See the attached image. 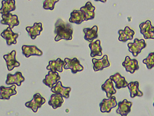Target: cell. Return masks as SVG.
I'll use <instances>...</instances> for the list:
<instances>
[{
  "label": "cell",
  "mask_w": 154,
  "mask_h": 116,
  "mask_svg": "<svg viewBox=\"0 0 154 116\" xmlns=\"http://www.w3.org/2000/svg\"><path fill=\"white\" fill-rule=\"evenodd\" d=\"M73 29L71 24L58 19L54 24V33L56 35L54 40L58 41L61 39L71 40L72 39Z\"/></svg>",
  "instance_id": "obj_1"
},
{
  "label": "cell",
  "mask_w": 154,
  "mask_h": 116,
  "mask_svg": "<svg viewBox=\"0 0 154 116\" xmlns=\"http://www.w3.org/2000/svg\"><path fill=\"white\" fill-rule=\"evenodd\" d=\"M139 27L140 32L144 39H154V27L152 26L150 20L142 22L139 25Z\"/></svg>",
  "instance_id": "obj_2"
},
{
  "label": "cell",
  "mask_w": 154,
  "mask_h": 116,
  "mask_svg": "<svg viewBox=\"0 0 154 116\" xmlns=\"http://www.w3.org/2000/svg\"><path fill=\"white\" fill-rule=\"evenodd\" d=\"M45 102V98L40 93H37L34 95L33 98L31 100L25 103V105L35 113L37 112L38 108L41 107Z\"/></svg>",
  "instance_id": "obj_3"
},
{
  "label": "cell",
  "mask_w": 154,
  "mask_h": 116,
  "mask_svg": "<svg viewBox=\"0 0 154 116\" xmlns=\"http://www.w3.org/2000/svg\"><path fill=\"white\" fill-rule=\"evenodd\" d=\"M127 46L129 51L132 53L134 56L136 57L141 52L142 50L146 47V44L144 39L135 38L133 43H129Z\"/></svg>",
  "instance_id": "obj_4"
},
{
  "label": "cell",
  "mask_w": 154,
  "mask_h": 116,
  "mask_svg": "<svg viewBox=\"0 0 154 116\" xmlns=\"http://www.w3.org/2000/svg\"><path fill=\"white\" fill-rule=\"evenodd\" d=\"M64 60L66 63L64 66V68L66 69H70L73 74L82 71L83 69V67L80 64L79 61L75 57L72 59L66 58H65Z\"/></svg>",
  "instance_id": "obj_5"
},
{
  "label": "cell",
  "mask_w": 154,
  "mask_h": 116,
  "mask_svg": "<svg viewBox=\"0 0 154 116\" xmlns=\"http://www.w3.org/2000/svg\"><path fill=\"white\" fill-rule=\"evenodd\" d=\"M117 105L115 96H111L108 99L104 98L99 104L100 111L103 113H109L111 109L115 107Z\"/></svg>",
  "instance_id": "obj_6"
},
{
  "label": "cell",
  "mask_w": 154,
  "mask_h": 116,
  "mask_svg": "<svg viewBox=\"0 0 154 116\" xmlns=\"http://www.w3.org/2000/svg\"><path fill=\"white\" fill-rule=\"evenodd\" d=\"M16 51L13 50L10 53L4 55L3 57L5 60L8 69L9 71L12 70L14 67L20 66L19 62L16 59Z\"/></svg>",
  "instance_id": "obj_7"
},
{
  "label": "cell",
  "mask_w": 154,
  "mask_h": 116,
  "mask_svg": "<svg viewBox=\"0 0 154 116\" xmlns=\"http://www.w3.org/2000/svg\"><path fill=\"white\" fill-rule=\"evenodd\" d=\"M1 37L6 40L7 44L10 46L17 43V38L18 37V33H14L10 27H8L1 33Z\"/></svg>",
  "instance_id": "obj_8"
},
{
  "label": "cell",
  "mask_w": 154,
  "mask_h": 116,
  "mask_svg": "<svg viewBox=\"0 0 154 116\" xmlns=\"http://www.w3.org/2000/svg\"><path fill=\"white\" fill-rule=\"evenodd\" d=\"M2 19L1 20V23L2 24L8 25L11 29L19 24L18 17L16 15H13L9 13L7 14L2 15Z\"/></svg>",
  "instance_id": "obj_9"
},
{
  "label": "cell",
  "mask_w": 154,
  "mask_h": 116,
  "mask_svg": "<svg viewBox=\"0 0 154 116\" xmlns=\"http://www.w3.org/2000/svg\"><path fill=\"white\" fill-rule=\"evenodd\" d=\"M122 66L128 72L133 74L135 71L139 69L138 62L135 59H131L128 56H126L124 61L122 63Z\"/></svg>",
  "instance_id": "obj_10"
},
{
  "label": "cell",
  "mask_w": 154,
  "mask_h": 116,
  "mask_svg": "<svg viewBox=\"0 0 154 116\" xmlns=\"http://www.w3.org/2000/svg\"><path fill=\"white\" fill-rule=\"evenodd\" d=\"M24 80L25 78L22 73L20 72H17L14 74L8 73L5 83L8 85L16 84L18 86H20L21 83Z\"/></svg>",
  "instance_id": "obj_11"
},
{
  "label": "cell",
  "mask_w": 154,
  "mask_h": 116,
  "mask_svg": "<svg viewBox=\"0 0 154 116\" xmlns=\"http://www.w3.org/2000/svg\"><path fill=\"white\" fill-rule=\"evenodd\" d=\"M60 79L58 73L56 72L50 70L43 80V82L49 88H52L57 82Z\"/></svg>",
  "instance_id": "obj_12"
},
{
  "label": "cell",
  "mask_w": 154,
  "mask_h": 116,
  "mask_svg": "<svg viewBox=\"0 0 154 116\" xmlns=\"http://www.w3.org/2000/svg\"><path fill=\"white\" fill-rule=\"evenodd\" d=\"M22 53L26 58L31 56H41L42 52L34 45H23L22 47Z\"/></svg>",
  "instance_id": "obj_13"
},
{
  "label": "cell",
  "mask_w": 154,
  "mask_h": 116,
  "mask_svg": "<svg viewBox=\"0 0 154 116\" xmlns=\"http://www.w3.org/2000/svg\"><path fill=\"white\" fill-rule=\"evenodd\" d=\"M71 90L69 87H65L62 85L61 82L58 81L56 84L51 88V91L54 93L61 95L66 98L69 97V93Z\"/></svg>",
  "instance_id": "obj_14"
},
{
  "label": "cell",
  "mask_w": 154,
  "mask_h": 116,
  "mask_svg": "<svg viewBox=\"0 0 154 116\" xmlns=\"http://www.w3.org/2000/svg\"><path fill=\"white\" fill-rule=\"evenodd\" d=\"M132 102L124 99L118 103V108L116 112L122 116H126L131 111V107Z\"/></svg>",
  "instance_id": "obj_15"
},
{
  "label": "cell",
  "mask_w": 154,
  "mask_h": 116,
  "mask_svg": "<svg viewBox=\"0 0 154 116\" xmlns=\"http://www.w3.org/2000/svg\"><path fill=\"white\" fill-rule=\"evenodd\" d=\"M92 62L94 65L93 69L95 72L102 70L103 68L109 66L110 65L106 55H104L100 59L93 58Z\"/></svg>",
  "instance_id": "obj_16"
},
{
  "label": "cell",
  "mask_w": 154,
  "mask_h": 116,
  "mask_svg": "<svg viewBox=\"0 0 154 116\" xmlns=\"http://www.w3.org/2000/svg\"><path fill=\"white\" fill-rule=\"evenodd\" d=\"M119 35L118 40L120 41L126 42L128 40H131L135 34L134 31L128 26H126L124 30H119Z\"/></svg>",
  "instance_id": "obj_17"
},
{
  "label": "cell",
  "mask_w": 154,
  "mask_h": 116,
  "mask_svg": "<svg viewBox=\"0 0 154 116\" xmlns=\"http://www.w3.org/2000/svg\"><path fill=\"white\" fill-rule=\"evenodd\" d=\"M16 88V86L15 85H13L9 87L1 86L0 99H9L11 96L17 93V92L15 90Z\"/></svg>",
  "instance_id": "obj_18"
},
{
  "label": "cell",
  "mask_w": 154,
  "mask_h": 116,
  "mask_svg": "<svg viewBox=\"0 0 154 116\" xmlns=\"http://www.w3.org/2000/svg\"><path fill=\"white\" fill-rule=\"evenodd\" d=\"M26 30L31 38L34 40L37 36L40 35L41 32L42 31V24L40 22L35 23L32 26L27 27Z\"/></svg>",
  "instance_id": "obj_19"
},
{
  "label": "cell",
  "mask_w": 154,
  "mask_h": 116,
  "mask_svg": "<svg viewBox=\"0 0 154 116\" xmlns=\"http://www.w3.org/2000/svg\"><path fill=\"white\" fill-rule=\"evenodd\" d=\"M95 8V7L89 2H87L85 6L80 8V10L82 11L84 13L85 21L92 20L94 18Z\"/></svg>",
  "instance_id": "obj_20"
},
{
  "label": "cell",
  "mask_w": 154,
  "mask_h": 116,
  "mask_svg": "<svg viewBox=\"0 0 154 116\" xmlns=\"http://www.w3.org/2000/svg\"><path fill=\"white\" fill-rule=\"evenodd\" d=\"M66 63L65 61L58 58L56 60L50 61L48 65L46 67V69L53 72L57 71L61 72L63 71V67Z\"/></svg>",
  "instance_id": "obj_21"
},
{
  "label": "cell",
  "mask_w": 154,
  "mask_h": 116,
  "mask_svg": "<svg viewBox=\"0 0 154 116\" xmlns=\"http://www.w3.org/2000/svg\"><path fill=\"white\" fill-rule=\"evenodd\" d=\"M15 0H3L2 2V6L0 12L2 14H7L16 9Z\"/></svg>",
  "instance_id": "obj_22"
},
{
  "label": "cell",
  "mask_w": 154,
  "mask_h": 116,
  "mask_svg": "<svg viewBox=\"0 0 154 116\" xmlns=\"http://www.w3.org/2000/svg\"><path fill=\"white\" fill-rule=\"evenodd\" d=\"M109 78L115 84V87L117 89L125 88L128 84L124 77L122 76L118 72H117L110 76Z\"/></svg>",
  "instance_id": "obj_23"
},
{
  "label": "cell",
  "mask_w": 154,
  "mask_h": 116,
  "mask_svg": "<svg viewBox=\"0 0 154 116\" xmlns=\"http://www.w3.org/2000/svg\"><path fill=\"white\" fill-rule=\"evenodd\" d=\"M98 27L94 25L91 28H85L83 31L85 34L84 38L85 39L89 42H92L94 40L98 37Z\"/></svg>",
  "instance_id": "obj_24"
},
{
  "label": "cell",
  "mask_w": 154,
  "mask_h": 116,
  "mask_svg": "<svg viewBox=\"0 0 154 116\" xmlns=\"http://www.w3.org/2000/svg\"><path fill=\"white\" fill-rule=\"evenodd\" d=\"M130 93V96L133 98L137 96L141 97L143 93L139 89V83L137 81L131 82L127 85Z\"/></svg>",
  "instance_id": "obj_25"
},
{
  "label": "cell",
  "mask_w": 154,
  "mask_h": 116,
  "mask_svg": "<svg viewBox=\"0 0 154 116\" xmlns=\"http://www.w3.org/2000/svg\"><path fill=\"white\" fill-rule=\"evenodd\" d=\"M84 21L85 16L82 11L74 10L70 13V17L69 19L70 22L79 24Z\"/></svg>",
  "instance_id": "obj_26"
},
{
  "label": "cell",
  "mask_w": 154,
  "mask_h": 116,
  "mask_svg": "<svg viewBox=\"0 0 154 116\" xmlns=\"http://www.w3.org/2000/svg\"><path fill=\"white\" fill-rule=\"evenodd\" d=\"M63 96L60 94H54L51 95L48 104L54 109L61 107L64 102Z\"/></svg>",
  "instance_id": "obj_27"
},
{
  "label": "cell",
  "mask_w": 154,
  "mask_h": 116,
  "mask_svg": "<svg viewBox=\"0 0 154 116\" xmlns=\"http://www.w3.org/2000/svg\"><path fill=\"white\" fill-rule=\"evenodd\" d=\"M102 89L106 93L107 97L109 98L116 93V90L114 87L112 80L109 78L107 79L101 86Z\"/></svg>",
  "instance_id": "obj_28"
},
{
  "label": "cell",
  "mask_w": 154,
  "mask_h": 116,
  "mask_svg": "<svg viewBox=\"0 0 154 116\" xmlns=\"http://www.w3.org/2000/svg\"><path fill=\"white\" fill-rule=\"evenodd\" d=\"M89 47L91 51L90 56L91 57H93L96 56H101L102 55V48L99 40H97L90 44Z\"/></svg>",
  "instance_id": "obj_29"
},
{
  "label": "cell",
  "mask_w": 154,
  "mask_h": 116,
  "mask_svg": "<svg viewBox=\"0 0 154 116\" xmlns=\"http://www.w3.org/2000/svg\"><path fill=\"white\" fill-rule=\"evenodd\" d=\"M142 62L143 63L146 65V67L148 69H151L154 67V52L149 53Z\"/></svg>",
  "instance_id": "obj_30"
},
{
  "label": "cell",
  "mask_w": 154,
  "mask_h": 116,
  "mask_svg": "<svg viewBox=\"0 0 154 116\" xmlns=\"http://www.w3.org/2000/svg\"><path fill=\"white\" fill-rule=\"evenodd\" d=\"M59 0H45L43 5V7L46 10H53L54 8L55 4Z\"/></svg>",
  "instance_id": "obj_31"
},
{
  "label": "cell",
  "mask_w": 154,
  "mask_h": 116,
  "mask_svg": "<svg viewBox=\"0 0 154 116\" xmlns=\"http://www.w3.org/2000/svg\"><path fill=\"white\" fill-rule=\"evenodd\" d=\"M95 1H100L103 2H105L106 1V0H94Z\"/></svg>",
  "instance_id": "obj_32"
},
{
  "label": "cell",
  "mask_w": 154,
  "mask_h": 116,
  "mask_svg": "<svg viewBox=\"0 0 154 116\" xmlns=\"http://www.w3.org/2000/svg\"><path fill=\"white\" fill-rule=\"evenodd\" d=\"M153 106L154 107V102L153 103Z\"/></svg>",
  "instance_id": "obj_33"
},
{
  "label": "cell",
  "mask_w": 154,
  "mask_h": 116,
  "mask_svg": "<svg viewBox=\"0 0 154 116\" xmlns=\"http://www.w3.org/2000/svg\"></svg>",
  "instance_id": "obj_34"
}]
</instances>
